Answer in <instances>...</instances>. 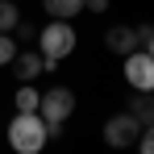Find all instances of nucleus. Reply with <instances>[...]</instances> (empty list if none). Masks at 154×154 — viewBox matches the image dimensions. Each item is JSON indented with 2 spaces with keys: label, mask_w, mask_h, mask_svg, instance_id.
<instances>
[{
  "label": "nucleus",
  "mask_w": 154,
  "mask_h": 154,
  "mask_svg": "<svg viewBox=\"0 0 154 154\" xmlns=\"http://www.w3.org/2000/svg\"><path fill=\"white\" fill-rule=\"evenodd\" d=\"M13 33H17V42H38V29L29 25V21H17V29H13Z\"/></svg>",
  "instance_id": "13"
},
{
  "label": "nucleus",
  "mask_w": 154,
  "mask_h": 154,
  "mask_svg": "<svg viewBox=\"0 0 154 154\" xmlns=\"http://www.w3.org/2000/svg\"><path fill=\"white\" fill-rule=\"evenodd\" d=\"M42 4L54 21H71L75 13H83V0H42Z\"/></svg>",
  "instance_id": "9"
},
{
  "label": "nucleus",
  "mask_w": 154,
  "mask_h": 154,
  "mask_svg": "<svg viewBox=\"0 0 154 154\" xmlns=\"http://www.w3.org/2000/svg\"><path fill=\"white\" fill-rule=\"evenodd\" d=\"M38 112H42L46 125H67V117L75 112V96L67 88H46L42 100H38Z\"/></svg>",
  "instance_id": "4"
},
{
  "label": "nucleus",
  "mask_w": 154,
  "mask_h": 154,
  "mask_svg": "<svg viewBox=\"0 0 154 154\" xmlns=\"http://www.w3.org/2000/svg\"><path fill=\"white\" fill-rule=\"evenodd\" d=\"M104 46H108V54H133L142 50L137 46V33H133V25H108V33H104Z\"/></svg>",
  "instance_id": "6"
},
{
  "label": "nucleus",
  "mask_w": 154,
  "mask_h": 154,
  "mask_svg": "<svg viewBox=\"0 0 154 154\" xmlns=\"http://www.w3.org/2000/svg\"><path fill=\"white\" fill-rule=\"evenodd\" d=\"M133 33H137V46H146V42L154 38V25H150V21H142V25H133Z\"/></svg>",
  "instance_id": "15"
},
{
  "label": "nucleus",
  "mask_w": 154,
  "mask_h": 154,
  "mask_svg": "<svg viewBox=\"0 0 154 154\" xmlns=\"http://www.w3.org/2000/svg\"><path fill=\"white\" fill-rule=\"evenodd\" d=\"M142 50H146V54H150V58H154V38H150V42H146V46H142Z\"/></svg>",
  "instance_id": "17"
},
{
  "label": "nucleus",
  "mask_w": 154,
  "mask_h": 154,
  "mask_svg": "<svg viewBox=\"0 0 154 154\" xmlns=\"http://www.w3.org/2000/svg\"><path fill=\"white\" fill-rule=\"evenodd\" d=\"M21 21V13H17V0H0V33H13Z\"/></svg>",
  "instance_id": "11"
},
{
  "label": "nucleus",
  "mask_w": 154,
  "mask_h": 154,
  "mask_svg": "<svg viewBox=\"0 0 154 154\" xmlns=\"http://www.w3.org/2000/svg\"><path fill=\"white\" fill-rule=\"evenodd\" d=\"M13 54H17L13 33H0V67H8V63H13Z\"/></svg>",
  "instance_id": "12"
},
{
  "label": "nucleus",
  "mask_w": 154,
  "mask_h": 154,
  "mask_svg": "<svg viewBox=\"0 0 154 154\" xmlns=\"http://www.w3.org/2000/svg\"><path fill=\"white\" fill-rule=\"evenodd\" d=\"M83 8H88V13H104V8H108V0H83Z\"/></svg>",
  "instance_id": "16"
},
{
  "label": "nucleus",
  "mask_w": 154,
  "mask_h": 154,
  "mask_svg": "<svg viewBox=\"0 0 154 154\" xmlns=\"http://www.w3.org/2000/svg\"><path fill=\"white\" fill-rule=\"evenodd\" d=\"M38 100H42L38 88H29V83L17 88V112H38Z\"/></svg>",
  "instance_id": "10"
},
{
  "label": "nucleus",
  "mask_w": 154,
  "mask_h": 154,
  "mask_svg": "<svg viewBox=\"0 0 154 154\" xmlns=\"http://www.w3.org/2000/svg\"><path fill=\"white\" fill-rule=\"evenodd\" d=\"M137 137H142V121H137L133 112H117V117L104 121V142H108V150H129V146H137Z\"/></svg>",
  "instance_id": "3"
},
{
  "label": "nucleus",
  "mask_w": 154,
  "mask_h": 154,
  "mask_svg": "<svg viewBox=\"0 0 154 154\" xmlns=\"http://www.w3.org/2000/svg\"><path fill=\"white\" fill-rule=\"evenodd\" d=\"M46 142H50V133H46V121L38 112H17L8 121V146L17 154H42Z\"/></svg>",
  "instance_id": "1"
},
{
  "label": "nucleus",
  "mask_w": 154,
  "mask_h": 154,
  "mask_svg": "<svg viewBox=\"0 0 154 154\" xmlns=\"http://www.w3.org/2000/svg\"><path fill=\"white\" fill-rule=\"evenodd\" d=\"M137 142H142V146H137L142 154H154V125H146V129H142V137H137Z\"/></svg>",
  "instance_id": "14"
},
{
  "label": "nucleus",
  "mask_w": 154,
  "mask_h": 154,
  "mask_svg": "<svg viewBox=\"0 0 154 154\" xmlns=\"http://www.w3.org/2000/svg\"><path fill=\"white\" fill-rule=\"evenodd\" d=\"M17 4H21V0H17Z\"/></svg>",
  "instance_id": "18"
},
{
  "label": "nucleus",
  "mask_w": 154,
  "mask_h": 154,
  "mask_svg": "<svg viewBox=\"0 0 154 154\" xmlns=\"http://www.w3.org/2000/svg\"><path fill=\"white\" fill-rule=\"evenodd\" d=\"M125 79H129L133 92H154V58L146 50L125 54Z\"/></svg>",
  "instance_id": "5"
},
{
  "label": "nucleus",
  "mask_w": 154,
  "mask_h": 154,
  "mask_svg": "<svg viewBox=\"0 0 154 154\" xmlns=\"http://www.w3.org/2000/svg\"><path fill=\"white\" fill-rule=\"evenodd\" d=\"M38 46H42V63H46V71H58V63L67 58V54L75 50V29H71V21H54L38 33Z\"/></svg>",
  "instance_id": "2"
},
{
  "label": "nucleus",
  "mask_w": 154,
  "mask_h": 154,
  "mask_svg": "<svg viewBox=\"0 0 154 154\" xmlns=\"http://www.w3.org/2000/svg\"><path fill=\"white\" fill-rule=\"evenodd\" d=\"M42 71H46V63H42L38 50H17V54H13V75H17V79L29 83V79H38Z\"/></svg>",
  "instance_id": "7"
},
{
  "label": "nucleus",
  "mask_w": 154,
  "mask_h": 154,
  "mask_svg": "<svg viewBox=\"0 0 154 154\" xmlns=\"http://www.w3.org/2000/svg\"><path fill=\"white\" fill-rule=\"evenodd\" d=\"M125 112H133V117L142 121V129L154 125V92H133L129 104H125Z\"/></svg>",
  "instance_id": "8"
}]
</instances>
